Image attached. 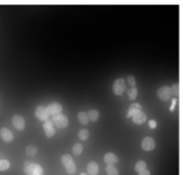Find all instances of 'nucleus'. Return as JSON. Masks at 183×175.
<instances>
[{
	"label": "nucleus",
	"mask_w": 183,
	"mask_h": 175,
	"mask_svg": "<svg viewBox=\"0 0 183 175\" xmlns=\"http://www.w3.org/2000/svg\"><path fill=\"white\" fill-rule=\"evenodd\" d=\"M61 161H62V164L64 165V167L67 166V165H71V164L73 162L72 157H71L70 155H63V156H62Z\"/></svg>",
	"instance_id": "412c9836"
},
{
	"label": "nucleus",
	"mask_w": 183,
	"mask_h": 175,
	"mask_svg": "<svg viewBox=\"0 0 183 175\" xmlns=\"http://www.w3.org/2000/svg\"><path fill=\"white\" fill-rule=\"evenodd\" d=\"M12 124L17 130H23L25 129V120L22 115H16L12 118Z\"/></svg>",
	"instance_id": "0eeeda50"
},
{
	"label": "nucleus",
	"mask_w": 183,
	"mask_h": 175,
	"mask_svg": "<svg viewBox=\"0 0 183 175\" xmlns=\"http://www.w3.org/2000/svg\"><path fill=\"white\" fill-rule=\"evenodd\" d=\"M9 167H10V163L7 160L5 159L0 160V172L6 171L9 169Z\"/></svg>",
	"instance_id": "393cba45"
},
{
	"label": "nucleus",
	"mask_w": 183,
	"mask_h": 175,
	"mask_svg": "<svg viewBox=\"0 0 183 175\" xmlns=\"http://www.w3.org/2000/svg\"><path fill=\"white\" fill-rule=\"evenodd\" d=\"M65 170H66V172H67L69 174H71V175L74 174L76 173V170H77L75 163H74V162H72L71 165H69L65 166Z\"/></svg>",
	"instance_id": "b1692460"
},
{
	"label": "nucleus",
	"mask_w": 183,
	"mask_h": 175,
	"mask_svg": "<svg viewBox=\"0 0 183 175\" xmlns=\"http://www.w3.org/2000/svg\"><path fill=\"white\" fill-rule=\"evenodd\" d=\"M87 115L89 117V120H90L91 121H97L99 119V112L97 110H95V109L90 110Z\"/></svg>",
	"instance_id": "2eb2a0df"
},
{
	"label": "nucleus",
	"mask_w": 183,
	"mask_h": 175,
	"mask_svg": "<svg viewBox=\"0 0 183 175\" xmlns=\"http://www.w3.org/2000/svg\"><path fill=\"white\" fill-rule=\"evenodd\" d=\"M127 87L124 79H117L113 84V91L117 96H122L124 92H126Z\"/></svg>",
	"instance_id": "7ed1b4c3"
},
{
	"label": "nucleus",
	"mask_w": 183,
	"mask_h": 175,
	"mask_svg": "<svg viewBox=\"0 0 183 175\" xmlns=\"http://www.w3.org/2000/svg\"><path fill=\"white\" fill-rule=\"evenodd\" d=\"M78 120H79V121H80L81 124H83V125L88 124V122H89V121L87 113H85V112H80V113L78 114Z\"/></svg>",
	"instance_id": "dca6fc26"
},
{
	"label": "nucleus",
	"mask_w": 183,
	"mask_h": 175,
	"mask_svg": "<svg viewBox=\"0 0 183 175\" xmlns=\"http://www.w3.org/2000/svg\"><path fill=\"white\" fill-rule=\"evenodd\" d=\"M80 175H87V174H81Z\"/></svg>",
	"instance_id": "c756f323"
},
{
	"label": "nucleus",
	"mask_w": 183,
	"mask_h": 175,
	"mask_svg": "<svg viewBox=\"0 0 183 175\" xmlns=\"http://www.w3.org/2000/svg\"><path fill=\"white\" fill-rule=\"evenodd\" d=\"M0 137L1 139L4 141V142H11L13 139V132L8 130L7 128H2L0 130Z\"/></svg>",
	"instance_id": "9d476101"
},
{
	"label": "nucleus",
	"mask_w": 183,
	"mask_h": 175,
	"mask_svg": "<svg viewBox=\"0 0 183 175\" xmlns=\"http://www.w3.org/2000/svg\"><path fill=\"white\" fill-rule=\"evenodd\" d=\"M89 132L88 130L86 129H82L79 131L78 133V137L80 140H87L89 139Z\"/></svg>",
	"instance_id": "6ab92c4d"
},
{
	"label": "nucleus",
	"mask_w": 183,
	"mask_h": 175,
	"mask_svg": "<svg viewBox=\"0 0 183 175\" xmlns=\"http://www.w3.org/2000/svg\"><path fill=\"white\" fill-rule=\"evenodd\" d=\"M23 171L26 175H44V170L39 165L28 161L23 165Z\"/></svg>",
	"instance_id": "f257e3e1"
},
{
	"label": "nucleus",
	"mask_w": 183,
	"mask_h": 175,
	"mask_svg": "<svg viewBox=\"0 0 183 175\" xmlns=\"http://www.w3.org/2000/svg\"><path fill=\"white\" fill-rule=\"evenodd\" d=\"M46 109H47L48 115L49 116H54L56 115L61 114L62 111V106L61 104H59L57 102H54V103L49 104L48 106H46Z\"/></svg>",
	"instance_id": "39448f33"
},
{
	"label": "nucleus",
	"mask_w": 183,
	"mask_h": 175,
	"mask_svg": "<svg viewBox=\"0 0 183 175\" xmlns=\"http://www.w3.org/2000/svg\"><path fill=\"white\" fill-rule=\"evenodd\" d=\"M43 130L45 131V134L48 138H52L56 134V128L51 121V119H48L43 123Z\"/></svg>",
	"instance_id": "20e7f679"
},
{
	"label": "nucleus",
	"mask_w": 183,
	"mask_h": 175,
	"mask_svg": "<svg viewBox=\"0 0 183 175\" xmlns=\"http://www.w3.org/2000/svg\"><path fill=\"white\" fill-rule=\"evenodd\" d=\"M145 169H147V164H146L144 161H142V160L138 161V162L135 165V171H136L137 173H140L141 171H143V170H145Z\"/></svg>",
	"instance_id": "aec40b11"
},
{
	"label": "nucleus",
	"mask_w": 183,
	"mask_h": 175,
	"mask_svg": "<svg viewBox=\"0 0 183 175\" xmlns=\"http://www.w3.org/2000/svg\"><path fill=\"white\" fill-rule=\"evenodd\" d=\"M138 175H151V174L147 169H145V170L141 171L140 173H138Z\"/></svg>",
	"instance_id": "c85d7f7f"
},
{
	"label": "nucleus",
	"mask_w": 183,
	"mask_h": 175,
	"mask_svg": "<svg viewBox=\"0 0 183 175\" xmlns=\"http://www.w3.org/2000/svg\"><path fill=\"white\" fill-rule=\"evenodd\" d=\"M157 97L163 100V101H167L171 98L172 97V90L170 87L167 86H164L161 87L158 90H157Z\"/></svg>",
	"instance_id": "423d86ee"
},
{
	"label": "nucleus",
	"mask_w": 183,
	"mask_h": 175,
	"mask_svg": "<svg viewBox=\"0 0 183 175\" xmlns=\"http://www.w3.org/2000/svg\"><path fill=\"white\" fill-rule=\"evenodd\" d=\"M171 90H172V95H173L174 97H179V95H180V87H179L178 83L173 84V88H171Z\"/></svg>",
	"instance_id": "a878e982"
},
{
	"label": "nucleus",
	"mask_w": 183,
	"mask_h": 175,
	"mask_svg": "<svg viewBox=\"0 0 183 175\" xmlns=\"http://www.w3.org/2000/svg\"><path fill=\"white\" fill-rule=\"evenodd\" d=\"M51 121H53L54 125L58 128V129H63V128H66L68 123H69V121H68V118L65 116L64 115L62 114H58V115H56L54 116H52Z\"/></svg>",
	"instance_id": "f03ea898"
},
{
	"label": "nucleus",
	"mask_w": 183,
	"mask_h": 175,
	"mask_svg": "<svg viewBox=\"0 0 183 175\" xmlns=\"http://www.w3.org/2000/svg\"><path fill=\"white\" fill-rule=\"evenodd\" d=\"M148 125H149V128L150 129H155L157 124H156V121L155 120H150L148 121Z\"/></svg>",
	"instance_id": "cd10ccee"
},
{
	"label": "nucleus",
	"mask_w": 183,
	"mask_h": 175,
	"mask_svg": "<svg viewBox=\"0 0 183 175\" xmlns=\"http://www.w3.org/2000/svg\"><path fill=\"white\" fill-rule=\"evenodd\" d=\"M127 95L129 97V98L130 100H134L136 98H137V95H138V89L135 88V87H132L130 89H129L127 91Z\"/></svg>",
	"instance_id": "4be33fe9"
},
{
	"label": "nucleus",
	"mask_w": 183,
	"mask_h": 175,
	"mask_svg": "<svg viewBox=\"0 0 183 175\" xmlns=\"http://www.w3.org/2000/svg\"><path fill=\"white\" fill-rule=\"evenodd\" d=\"M141 110H142V106H140V104H138V103H134V104L130 105V106L129 107L127 117H131L132 115H134L135 114L140 112Z\"/></svg>",
	"instance_id": "ddd939ff"
},
{
	"label": "nucleus",
	"mask_w": 183,
	"mask_h": 175,
	"mask_svg": "<svg viewBox=\"0 0 183 175\" xmlns=\"http://www.w3.org/2000/svg\"><path fill=\"white\" fill-rule=\"evenodd\" d=\"M87 170H88V173L90 175H97L99 173V166L97 163L90 162L88 164Z\"/></svg>",
	"instance_id": "4468645a"
},
{
	"label": "nucleus",
	"mask_w": 183,
	"mask_h": 175,
	"mask_svg": "<svg viewBox=\"0 0 183 175\" xmlns=\"http://www.w3.org/2000/svg\"><path fill=\"white\" fill-rule=\"evenodd\" d=\"M106 172L107 175H119V171L115 165H107L106 167Z\"/></svg>",
	"instance_id": "f3484780"
},
{
	"label": "nucleus",
	"mask_w": 183,
	"mask_h": 175,
	"mask_svg": "<svg viewBox=\"0 0 183 175\" xmlns=\"http://www.w3.org/2000/svg\"><path fill=\"white\" fill-rule=\"evenodd\" d=\"M127 81L129 82V84L131 86V87H135V84H136V81H135V78L131 75L128 76L127 77Z\"/></svg>",
	"instance_id": "bb28decb"
},
{
	"label": "nucleus",
	"mask_w": 183,
	"mask_h": 175,
	"mask_svg": "<svg viewBox=\"0 0 183 175\" xmlns=\"http://www.w3.org/2000/svg\"><path fill=\"white\" fill-rule=\"evenodd\" d=\"M83 151V146L80 143H76L73 147H72V153L75 156H80Z\"/></svg>",
	"instance_id": "a211bd4d"
},
{
	"label": "nucleus",
	"mask_w": 183,
	"mask_h": 175,
	"mask_svg": "<svg viewBox=\"0 0 183 175\" xmlns=\"http://www.w3.org/2000/svg\"><path fill=\"white\" fill-rule=\"evenodd\" d=\"M141 147L145 151H152L155 147V139L151 137L145 138L141 142Z\"/></svg>",
	"instance_id": "6e6552de"
},
{
	"label": "nucleus",
	"mask_w": 183,
	"mask_h": 175,
	"mask_svg": "<svg viewBox=\"0 0 183 175\" xmlns=\"http://www.w3.org/2000/svg\"><path fill=\"white\" fill-rule=\"evenodd\" d=\"M38 150L36 148V147L34 146H28L27 148H26V154L29 156H36Z\"/></svg>",
	"instance_id": "5701e85b"
},
{
	"label": "nucleus",
	"mask_w": 183,
	"mask_h": 175,
	"mask_svg": "<svg viewBox=\"0 0 183 175\" xmlns=\"http://www.w3.org/2000/svg\"><path fill=\"white\" fill-rule=\"evenodd\" d=\"M35 116L37 117L38 120H39L41 121H45L46 120L49 119V115H48L46 106H37V108L35 110Z\"/></svg>",
	"instance_id": "1a4fd4ad"
},
{
	"label": "nucleus",
	"mask_w": 183,
	"mask_h": 175,
	"mask_svg": "<svg viewBox=\"0 0 183 175\" xmlns=\"http://www.w3.org/2000/svg\"><path fill=\"white\" fill-rule=\"evenodd\" d=\"M131 117H132L133 122L136 123V124H138V125L144 123V122L147 121V115H146L142 111H140V112L135 114L134 115H132Z\"/></svg>",
	"instance_id": "f8f14e48"
},
{
	"label": "nucleus",
	"mask_w": 183,
	"mask_h": 175,
	"mask_svg": "<svg viewBox=\"0 0 183 175\" xmlns=\"http://www.w3.org/2000/svg\"><path fill=\"white\" fill-rule=\"evenodd\" d=\"M104 161L108 165H115L119 162V158L113 153H107L104 156Z\"/></svg>",
	"instance_id": "9b49d317"
}]
</instances>
